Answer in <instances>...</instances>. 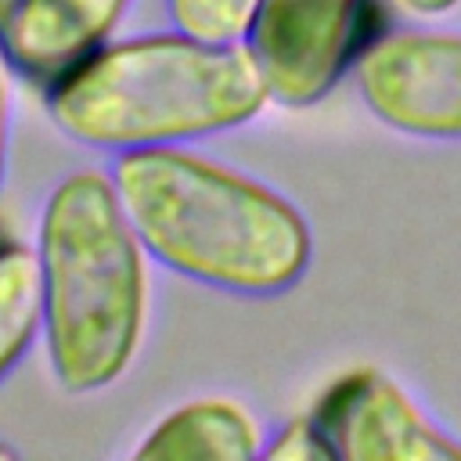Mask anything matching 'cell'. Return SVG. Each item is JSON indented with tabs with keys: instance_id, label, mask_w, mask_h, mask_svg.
Returning a JSON list of instances; mask_svg holds the SVG:
<instances>
[{
	"instance_id": "cell-1",
	"label": "cell",
	"mask_w": 461,
	"mask_h": 461,
	"mask_svg": "<svg viewBox=\"0 0 461 461\" xmlns=\"http://www.w3.org/2000/svg\"><path fill=\"white\" fill-rule=\"evenodd\" d=\"M119 202L151 259L238 295H277L310 267V223L274 187L176 144L119 151Z\"/></svg>"
},
{
	"instance_id": "cell-2",
	"label": "cell",
	"mask_w": 461,
	"mask_h": 461,
	"mask_svg": "<svg viewBox=\"0 0 461 461\" xmlns=\"http://www.w3.org/2000/svg\"><path fill=\"white\" fill-rule=\"evenodd\" d=\"M270 94L245 40L187 32L115 40L47 86L54 126L86 148L184 144L252 122Z\"/></svg>"
},
{
	"instance_id": "cell-3",
	"label": "cell",
	"mask_w": 461,
	"mask_h": 461,
	"mask_svg": "<svg viewBox=\"0 0 461 461\" xmlns=\"http://www.w3.org/2000/svg\"><path fill=\"white\" fill-rule=\"evenodd\" d=\"M40 299L50 371L65 393H97L133 364L148 324V252L101 169L61 176L43 202Z\"/></svg>"
},
{
	"instance_id": "cell-4",
	"label": "cell",
	"mask_w": 461,
	"mask_h": 461,
	"mask_svg": "<svg viewBox=\"0 0 461 461\" xmlns=\"http://www.w3.org/2000/svg\"><path fill=\"white\" fill-rule=\"evenodd\" d=\"M375 0H259L249 25V50L270 101L317 104L375 40Z\"/></svg>"
},
{
	"instance_id": "cell-5",
	"label": "cell",
	"mask_w": 461,
	"mask_h": 461,
	"mask_svg": "<svg viewBox=\"0 0 461 461\" xmlns=\"http://www.w3.org/2000/svg\"><path fill=\"white\" fill-rule=\"evenodd\" d=\"M353 65L357 90L378 122L411 137L461 140V32H382Z\"/></svg>"
},
{
	"instance_id": "cell-6",
	"label": "cell",
	"mask_w": 461,
	"mask_h": 461,
	"mask_svg": "<svg viewBox=\"0 0 461 461\" xmlns=\"http://www.w3.org/2000/svg\"><path fill=\"white\" fill-rule=\"evenodd\" d=\"M342 461H461V443L439 432L382 371L339 375L313 407Z\"/></svg>"
},
{
	"instance_id": "cell-7",
	"label": "cell",
	"mask_w": 461,
	"mask_h": 461,
	"mask_svg": "<svg viewBox=\"0 0 461 461\" xmlns=\"http://www.w3.org/2000/svg\"><path fill=\"white\" fill-rule=\"evenodd\" d=\"M126 7L130 0H22L11 29L4 32L11 65L50 86L112 40Z\"/></svg>"
},
{
	"instance_id": "cell-8",
	"label": "cell",
	"mask_w": 461,
	"mask_h": 461,
	"mask_svg": "<svg viewBox=\"0 0 461 461\" xmlns=\"http://www.w3.org/2000/svg\"><path fill=\"white\" fill-rule=\"evenodd\" d=\"M259 450L256 418L241 403L212 396L166 414L133 454L140 461H249Z\"/></svg>"
},
{
	"instance_id": "cell-9",
	"label": "cell",
	"mask_w": 461,
	"mask_h": 461,
	"mask_svg": "<svg viewBox=\"0 0 461 461\" xmlns=\"http://www.w3.org/2000/svg\"><path fill=\"white\" fill-rule=\"evenodd\" d=\"M40 328V263L32 249L11 238L0 245V378L29 353Z\"/></svg>"
},
{
	"instance_id": "cell-10",
	"label": "cell",
	"mask_w": 461,
	"mask_h": 461,
	"mask_svg": "<svg viewBox=\"0 0 461 461\" xmlns=\"http://www.w3.org/2000/svg\"><path fill=\"white\" fill-rule=\"evenodd\" d=\"M259 0H166L173 29L212 40V43H238L249 36Z\"/></svg>"
},
{
	"instance_id": "cell-11",
	"label": "cell",
	"mask_w": 461,
	"mask_h": 461,
	"mask_svg": "<svg viewBox=\"0 0 461 461\" xmlns=\"http://www.w3.org/2000/svg\"><path fill=\"white\" fill-rule=\"evenodd\" d=\"M259 457H270V461H335L339 454H335L328 432L321 429V421L313 414H306V418L285 421V429L259 450Z\"/></svg>"
},
{
	"instance_id": "cell-12",
	"label": "cell",
	"mask_w": 461,
	"mask_h": 461,
	"mask_svg": "<svg viewBox=\"0 0 461 461\" xmlns=\"http://www.w3.org/2000/svg\"><path fill=\"white\" fill-rule=\"evenodd\" d=\"M7 97H11V54L0 32V184L7 169Z\"/></svg>"
},
{
	"instance_id": "cell-13",
	"label": "cell",
	"mask_w": 461,
	"mask_h": 461,
	"mask_svg": "<svg viewBox=\"0 0 461 461\" xmlns=\"http://www.w3.org/2000/svg\"><path fill=\"white\" fill-rule=\"evenodd\" d=\"M461 0H393V7H400L403 14H414V18H439V14H450Z\"/></svg>"
},
{
	"instance_id": "cell-14",
	"label": "cell",
	"mask_w": 461,
	"mask_h": 461,
	"mask_svg": "<svg viewBox=\"0 0 461 461\" xmlns=\"http://www.w3.org/2000/svg\"><path fill=\"white\" fill-rule=\"evenodd\" d=\"M18 7H22V0H0V32H7V29H11V22H14Z\"/></svg>"
},
{
	"instance_id": "cell-15",
	"label": "cell",
	"mask_w": 461,
	"mask_h": 461,
	"mask_svg": "<svg viewBox=\"0 0 461 461\" xmlns=\"http://www.w3.org/2000/svg\"><path fill=\"white\" fill-rule=\"evenodd\" d=\"M0 457H14V447H7V443H0Z\"/></svg>"
},
{
	"instance_id": "cell-16",
	"label": "cell",
	"mask_w": 461,
	"mask_h": 461,
	"mask_svg": "<svg viewBox=\"0 0 461 461\" xmlns=\"http://www.w3.org/2000/svg\"><path fill=\"white\" fill-rule=\"evenodd\" d=\"M4 241H11V230H7V227H4V220H0V245H4Z\"/></svg>"
}]
</instances>
